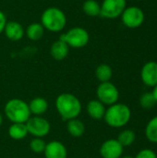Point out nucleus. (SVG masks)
<instances>
[{"label": "nucleus", "instance_id": "4", "mask_svg": "<svg viewBox=\"0 0 157 158\" xmlns=\"http://www.w3.org/2000/svg\"><path fill=\"white\" fill-rule=\"evenodd\" d=\"M4 112L11 123H26L31 118L29 105L19 98H13L5 105Z\"/></svg>", "mask_w": 157, "mask_h": 158}, {"label": "nucleus", "instance_id": "30", "mask_svg": "<svg viewBox=\"0 0 157 158\" xmlns=\"http://www.w3.org/2000/svg\"><path fill=\"white\" fill-rule=\"evenodd\" d=\"M2 122H3V118H2V115L0 114V126L2 125Z\"/></svg>", "mask_w": 157, "mask_h": 158}, {"label": "nucleus", "instance_id": "27", "mask_svg": "<svg viewBox=\"0 0 157 158\" xmlns=\"http://www.w3.org/2000/svg\"><path fill=\"white\" fill-rule=\"evenodd\" d=\"M7 22L6 14L0 9V34L4 32V29L6 27V24Z\"/></svg>", "mask_w": 157, "mask_h": 158}, {"label": "nucleus", "instance_id": "18", "mask_svg": "<svg viewBox=\"0 0 157 158\" xmlns=\"http://www.w3.org/2000/svg\"><path fill=\"white\" fill-rule=\"evenodd\" d=\"M29 134L26 123H12L8 129V135L11 139L19 141Z\"/></svg>", "mask_w": 157, "mask_h": 158}, {"label": "nucleus", "instance_id": "14", "mask_svg": "<svg viewBox=\"0 0 157 158\" xmlns=\"http://www.w3.org/2000/svg\"><path fill=\"white\" fill-rule=\"evenodd\" d=\"M69 46L63 40L58 39L55 41L50 46V55L51 56L57 61L64 60L69 53Z\"/></svg>", "mask_w": 157, "mask_h": 158}, {"label": "nucleus", "instance_id": "15", "mask_svg": "<svg viewBox=\"0 0 157 158\" xmlns=\"http://www.w3.org/2000/svg\"><path fill=\"white\" fill-rule=\"evenodd\" d=\"M105 106L101 103L98 99L91 100L86 106V111L89 117H91L93 119L99 120L104 118L105 114Z\"/></svg>", "mask_w": 157, "mask_h": 158}, {"label": "nucleus", "instance_id": "5", "mask_svg": "<svg viewBox=\"0 0 157 158\" xmlns=\"http://www.w3.org/2000/svg\"><path fill=\"white\" fill-rule=\"evenodd\" d=\"M59 39L63 40L71 48L80 49L86 46L90 41V34L88 31L82 27H72L62 34Z\"/></svg>", "mask_w": 157, "mask_h": 158}, {"label": "nucleus", "instance_id": "19", "mask_svg": "<svg viewBox=\"0 0 157 158\" xmlns=\"http://www.w3.org/2000/svg\"><path fill=\"white\" fill-rule=\"evenodd\" d=\"M67 130L72 137L80 138L84 134L85 126L81 120L78 118H73V119L68 120Z\"/></svg>", "mask_w": 157, "mask_h": 158}, {"label": "nucleus", "instance_id": "25", "mask_svg": "<svg viewBox=\"0 0 157 158\" xmlns=\"http://www.w3.org/2000/svg\"><path fill=\"white\" fill-rule=\"evenodd\" d=\"M45 146L46 143L43 140V138H33L30 143V148L35 154L43 153Z\"/></svg>", "mask_w": 157, "mask_h": 158}, {"label": "nucleus", "instance_id": "11", "mask_svg": "<svg viewBox=\"0 0 157 158\" xmlns=\"http://www.w3.org/2000/svg\"><path fill=\"white\" fill-rule=\"evenodd\" d=\"M141 79L148 87H155L157 85V62L149 61L143 65L141 70Z\"/></svg>", "mask_w": 157, "mask_h": 158}, {"label": "nucleus", "instance_id": "1", "mask_svg": "<svg viewBox=\"0 0 157 158\" xmlns=\"http://www.w3.org/2000/svg\"><path fill=\"white\" fill-rule=\"evenodd\" d=\"M56 108L64 120H70L80 116L81 112V103L74 94L64 93L56 97Z\"/></svg>", "mask_w": 157, "mask_h": 158}, {"label": "nucleus", "instance_id": "10", "mask_svg": "<svg viewBox=\"0 0 157 158\" xmlns=\"http://www.w3.org/2000/svg\"><path fill=\"white\" fill-rule=\"evenodd\" d=\"M124 147L117 139H109L104 142L100 147V155L103 158H120Z\"/></svg>", "mask_w": 157, "mask_h": 158}, {"label": "nucleus", "instance_id": "23", "mask_svg": "<svg viewBox=\"0 0 157 158\" xmlns=\"http://www.w3.org/2000/svg\"><path fill=\"white\" fill-rule=\"evenodd\" d=\"M145 136L153 143H157V116L149 120L145 128Z\"/></svg>", "mask_w": 157, "mask_h": 158}, {"label": "nucleus", "instance_id": "16", "mask_svg": "<svg viewBox=\"0 0 157 158\" xmlns=\"http://www.w3.org/2000/svg\"><path fill=\"white\" fill-rule=\"evenodd\" d=\"M45 30L41 22H32L25 29V35L31 41H39L44 35Z\"/></svg>", "mask_w": 157, "mask_h": 158}, {"label": "nucleus", "instance_id": "26", "mask_svg": "<svg viewBox=\"0 0 157 158\" xmlns=\"http://www.w3.org/2000/svg\"><path fill=\"white\" fill-rule=\"evenodd\" d=\"M134 158H157V155L152 149H143L141 150Z\"/></svg>", "mask_w": 157, "mask_h": 158}, {"label": "nucleus", "instance_id": "8", "mask_svg": "<svg viewBox=\"0 0 157 158\" xmlns=\"http://www.w3.org/2000/svg\"><path fill=\"white\" fill-rule=\"evenodd\" d=\"M120 17L122 23L130 29H136L140 27L145 19L143 11L135 6L126 7Z\"/></svg>", "mask_w": 157, "mask_h": 158}, {"label": "nucleus", "instance_id": "3", "mask_svg": "<svg viewBox=\"0 0 157 158\" xmlns=\"http://www.w3.org/2000/svg\"><path fill=\"white\" fill-rule=\"evenodd\" d=\"M131 118L130 108L121 103H116L109 106L105 110L104 119L105 123L111 128H123L125 127Z\"/></svg>", "mask_w": 157, "mask_h": 158}, {"label": "nucleus", "instance_id": "9", "mask_svg": "<svg viewBox=\"0 0 157 158\" xmlns=\"http://www.w3.org/2000/svg\"><path fill=\"white\" fill-rule=\"evenodd\" d=\"M126 7V0H103L100 16L110 19H116L121 16Z\"/></svg>", "mask_w": 157, "mask_h": 158}, {"label": "nucleus", "instance_id": "21", "mask_svg": "<svg viewBox=\"0 0 157 158\" xmlns=\"http://www.w3.org/2000/svg\"><path fill=\"white\" fill-rule=\"evenodd\" d=\"M112 76L113 70L108 64H100L95 69V77L100 82L110 81Z\"/></svg>", "mask_w": 157, "mask_h": 158}, {"label": "nucleus", "instance_id": "31", "mask_svg": "<svg viewBox=\"0 0 157 158\" xmlns=\"http://www.w3.org/2000/svg\"><path fill=\"white\" fill-rule=\"evenodd\" d=\"M138 1H142V0H138Z\"/></svg>", "mask_w": 157, "mask_h": 158}, {"label": "nucleus", "instance_id": "28", "mask_svg": "<svg viewBox=\"0 0 157 158\" xmlns=\"http://www.w3.org/2000/svg\"><path fill=\"white\" fill-rule=\"evenodd\" d=\"M152 93H153V94H154V96H155V99L157 104V85H155V86L154 87V90H153Z\"/></svg>", "mask_w": 157, "mask_h": 158}, {"label": "nucleus", "instance_id": "24", "mask_svg": "<svg viewBox=\"0 0 157 158\" xmlns=\"http://www.w3.org/2000/svg\"><path fill=\"white\" fill-rule=\"evenodd\" d=\"M140 105L144 109H151L156 105V101L153 93H144L140 97Z\"/></svg>", "mask_w": 157, "mask_h": 158}, {"label": "nucleus", "instance_id": "13", "mask_svg": "<svg viewBox=\"0 0 157 158\" xmlns=\"http://www.w3.org/2000/svg\"><path fill=\"white\" fill-rule=\"evenodd\" d=\"M45 158H67L68 151L66 146L59 141H51L46 143L43 151Z\"/></svg>", "mask_w": 157, "mask_h": 158}, {"label": "nucleus", "instance_id": "6", "mask_svg": "<svg viewBox=\"0 0 157 158\" xmlns=\"http://www.w3.org/2000/svg\"><path fill=\"white\" fill-rule=\"evenodd\" d=\"M97 99L105 106H112L118 103L119 99V92L115 84L110 81L100 82L96 89Z\"/></svg>", "mask_w": 157, "mask_h": 158}, {"label": "nucleus", "instance_id": "20", "mask_svg": "<svg viewBox=\"0 0 157 158\" xmlns=\"http://www.w3.org/2000/svg\"><path fill=\"white\" fill-rule=\"evenodd\" d=\"M82 11L89 17L100 16L101 4L96 0H85L82 4Z\"/></svg>", "mask_w": 157, "mask_h": 158}, {"label": "nucleus", "instance_id": "29", "mask_svg": "<svg viewBox=\"0 0 157 158\" xmlns=\"http://www.w3.org/2000/svg\"><path fill=\"white\" fill-rule=\"evenodd\" d=\"M120 158H134L133 156H121Z\"/></svg>", "mask_w": 157, "mask_h": 158}, {"label": "nucleus", "instance_id": "22", "mask_svg": "<svg viewBox=\"0 0 157 158\" xmlns=\"http://www.w3.org/2000/svg\"><path fill=\"white\" fill-rule=\"evenodd\" d=\"M117 140L123 147H128L134 143L136 140V134L131 130H123L118 134Z\"/></svg>", "mask_w": 157, "mask_h": 158}, {"label": "nucleus", "instance_id": "12", "mask_svg": "<svg viewBox=\"0 0 157 158\" xmlns=\"http://www.w3.org/2000/svg\"><path fill=\"white\" fill-rule=\"evenodd\" d=\"M4 33L8 40L12 42H18L24 37L25 29L19 21L10 20L6 22L4 29Z\"/></svg>", "mask_w": 157, "mask_h": 158}, {"label": "nucleus", "instance_id": "7", "mask_svg": "<svg viewBox=\"0 0 157 158\" xmlns=\"http://www.w3.org/2000/svg\"><path fill=\"white\" fill-rule=\"evenodd\" d=\"M26 126L28 132L34 138H43L50 132L51 130L49 121L41 116L31 117L27 120Z\"/></svg>", "mask_w": 157, "mask_h": 158}, {"label": "nucleus", "instance_id": "2", "mask_svg": "<svg viewBox=\"0 0 157 158\" xmlns=\"http://www.w3.org/2000/svg\"><path fill=\"white\" fill-rule=\"evenodd\" d=\"M41 24L45 31L50 32H60L67 25V16L65 12L56 6H49L41 15Z\"/></svg>", "mask_w": 157, "mask_h": 158}, {"label": "nucleus", "instance_id": "17", "mask_svg": "<svg viewBox=\"0 0 157 158\" xmlns=\"http://www.w3.org/2000/svg\"><path fill=\"white\" fill-rule=\"evenodd\" d=\"M28 105L31 114L33 116H42L48 109V103L43 97H35Z\"/></svg>", "mask_w": 157, "mask_h": 158}]
</instances>
